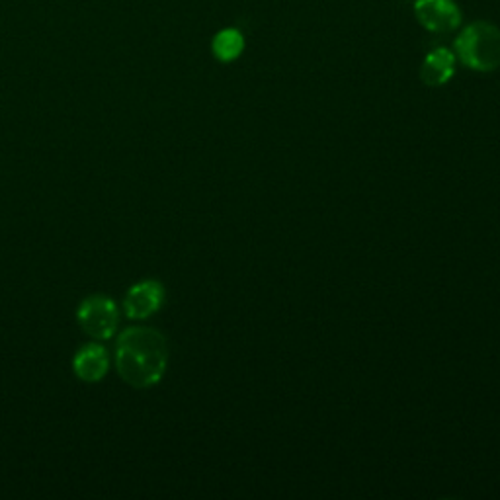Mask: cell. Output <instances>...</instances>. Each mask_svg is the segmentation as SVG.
<instances>
[{"label": "cell", "mask_w": 500, "mask_h": 500, "mask_svg": "<svg viewBox=\"0 0 500 500\" xmlns=\"http://www.w3.org/2000/svg\"><path fill=\"white\" fill-rule=\"evenodd\" d=\"M169 366V344L151 327L125 328L116 344V368L120 378L135 387L157 385Z\"/></svg>", "instance_id": "1"}, {"label": "cell", "mask_w": 500, "mask_h": 500, "mask_svg": "<svg viewBox=\"0 0 500 500\" xmlns=\"http://www.w3.org/2000/svg\"><path fill=\"white\" fill-rule=\"evenodd\" d=\"M455 55L474 71H496L500 67V30L491 22L469 24L455 39Z\"/></svg>", "instance_id": "2"}, {"label": "cell", "mask_w": 500, "mask_h": 500, "mask_svg": "<svg viewBox=\"0 0 500 500\" xmlns=\"http://www.w3.org/2000/svg\"><path fill=\"white\" fill-rule=\"evenodd\" d=\"M77 321L94 340H109L120 325L118 305L102 294L89 296L78 305Z\"/></svg>", "instance_id": "3"}, {"label": "cell", "mask_w": 500, "mask_h": 500, "mask_svg": "<svg viewBox=\"0 0 500 500\" xmlns=\"http://www.w3.org/2000/svg\"><path fill=\"white\" fill-rule=\"evenodd\" d=\"M414 16L424 30L448 34L462 26V10L453 0H416Z\"/></svg>", "instance_id": "4"}, {"label": "cell", "mask_w": 500, "mask_h": 500, "mask_svg": "<svg viewBox=\"0 0 500 500\" xmlns=\"http://www.w3.org/2000/svg\"><path fill=\"white\" fill-rule=\"evenodd\" d=\"M164 287L157 280H143L130 287L123 297V309L130 318H149L164 305Z\"/></svg>", "instance_id": "5"}, {"label": "cell", "mask_w": 500, "mask_h": 500, "mask_svg": "<svg viewBox=\"0 0 500 500\" xmlns=\"http://www.w3.org/2000/svg\"><path fill=\"white\" fill-rule=\"evenodd\" d=\"M73 370L78 380L87 383H99L109 370V354L102 344H87L75 354Z\"/></svg>", "instance_id": "6"}, {"label": "cell", "mask_w": 500, "mask_h": 500, "mask_svg": "<svg viewBox=\"0 0 500 500\" xmlns=\"http://www.w3.org/2000/svg\"><path fill=\"white\" fill-rule=\"evenodd\" d=\"M453 71L455 55L446 47H438L426 55L421 68V78L426 87H443L453 77Z\"/></svg>", "instance_id": "7"}, {"label": "cell", "mask_w": 500, "mask_h": 500, "mask_svg": "<svg viewBox=\"0 0 500 500\" xmlns=\"http://www.w3.org/2000/svg\"><path fill=\"white\" fill-rule=\"evenodd\" d=\"M212 51L215 55V59H219L221 63H231L234 59H239L241 53L245 51V37L239 30H234V27H225V30H221L214 37Z\"/></svg>", "instance_id": "8"}]
</instances>
